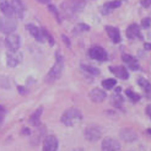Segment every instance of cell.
<instances>
[{
	"label": "cell",
	"mask_w": 151,
	"mask_h": 151,
	"mask_svg": "<svg viewBox=\"0 0 151 151\" xmlns=\"http://www.w3.org/2000/svg\"><path fill=\"white\" fill-rule=\"evenodd\" d=\"M22 62V53L19 50H9L6 54V63L10 68L17 66Z\"/></svg>",
	"instance_id": "cell-4"
},
{
	"label": "cell",
	"mask_w": 151,
	"mask_h": 151,
	"mask_svg": "<svg viewBox=\"0 0 151 151\" xmlns=\"http://www.w3.org/2000/svg\"><path fill=\"white\" fill-rule=\"evenodd\" d=\"M63 69H64V59H63V57L57 52L55 64L53 65V68L49 70L48 76H47V80H48V81H55L57 79H59L60 76H62Z\"/></svg>",
	"instance_id": "cell-2"
},
{
	"label": "cell",
	"mask_w": 151,
	"mask_h": 151,
	"mask_svg": "<svg viewBox=\"0 0 151 151\" xmlns=\"http://www.w3.org/2000/svg\"><path fill=\"white\" fill-rule=\"evenodd\" d=\"M147 134H150V135H151V129H147Z\"/></svg>",
	"instance_id": "cell-37"
},
{
	"label": "cell",
	"mask_w": 151,
	"mask_h": 151,
	"mask_svg": "<svg viewBox=\"0 0 151 151\" xmlns=\"http://www.w3.org/2000/svg\"><path fill=\"white\" fill-rule=\"evenodd\" d=\"M38 3H41V4H48L49 3V0H37Z\"/></svg>",
	"instance_id": "cell-32"
},
{
	"label": "cell",
	"mask_w": 151,
	"mask_h": 151,
	"mask_svg": "<svg viewBox=\"0 0 151 151\" xmlns=\"http://www.w3.org/2000/svg\"><path fill=\"white\" fill-rule=\"evenodd\" d=\"M22 133H24L25 135H29V130L27 129V128H25V129H24V130H22Z\"/></svg>",
	"instance_id": "cell-33"
},
{
	"label": "cell",
	"mask_w": 151,
	"mask_h": 151,
	"mask_svg": "<svg viewBox=\"0 0 151 151\" xmlns=\"http://www.w3.org/2000/svg\"><path fill=\"white\" fill-rule=\"evenodd\" d=\"M88 55L91 57L92 59H96V60H106L107 59V52H106L102 47L95 46L92 48H90Z\"/></svg>",
	"instance_id": "cell-8"
},
{
	"label": "cell",
	"mask_w": 151,
	"mask_h": 151,
	"mask_svg": "<svg viewBox=\"0 0 151 151\" xmlns=\"http://www.w3.org/2000/svg\"><path fill=\"white\" fill-rule=\"evenodd\" d=\"M106 97H107V93L101 88H93V90H91V92H90V99L95 103H100V102L104 101Z\"/></svg>",
	"instance_id": "cell-13"
},
{
	"label": "cell",
	"mask_w": 151,
	"mask_h": 151,
	"mask_svg": "<svg viewBox=\"0 0 151 151\" xmlns=\"http://www.w3.org/2000/svg\"><path fill=\"white\" fill-rule=\"evenodd\" d=\"M42 112H43V108H38L37 109L33 114H32V117L29 118V123H31L32 125H35V127H37V125H40L41 123H40V117H41V114H42Z\"/></svg>",
	"instance_id": "cell-21"
},
{
	"label": "cell",
	"mask_w": 151,
	"mask_h": 151,
	"mask_svg": "<svg viewBox=\"0 0 151 151\" xmlns=\"http://www.w3.org/2000/svg\"><path fill=\"white\" fill-rule=\"evenodd\" d=\"M125 93H127V96L129 97V99H130L133 102H138V101L140 100V95L137 93V92H134V91H132V90H129V88H128L127 91H125Z\"/></svg>",
	"instance_id": "cell-25"
},
{
	"label": "cell",
	"mask_w": 151,
	"mask_h": 151,
	"mask_svg": "<svg viewBox=\"0 0 151 151\" xmlns=\"http://www.w3.org/2000/svg\"><path fill=\"white\" fill-rule=\"evenodd\" d=\"M82 119V114L81 112L76 108H69L66 109L64 113L62 118H60V120H62V123L66 127H73L75 125V123L80 122V120Z\"/></svg>",
	"instance_id": "cell-1"
},
{
	"label": "cell",
	"mask_w": 151,
	"mask_h": 151,
	"mask_svg": "<svg viewBox=\"0 0 151 151\" xmlns=\"http://www.w3.org/2000/svg\"><path fill=\"white\" fill-rule=\"evenodd\" d=\"M138 84L144 88V91L146 92V95L147 96H151V84L149 81H146L145 79H142V78H140V79H138Z\"/></svg>",
	"instance_id": "cell-22"
},
{
	"label": "cell",
	"mask_w": 151,
	"mask_h": 151,
	"mask_svg": "<svg viewBox=\"0 0 151 151\" xmlns=\"http://www.w3.org/2000/svg\"><path fill=\"white\" fill-rule=\"evenodd\" d=\"M0 10H1V12L4 14V16H7V17H14L15 16L12 6L7 0H0Z\"/></svg>",
	"instance_id": "cell-15"
},
{
	"label": "cell",
	"mask_w": 151,
	"mask_h": 151,
	"mask_svg": "<svg viewBox=\"0 0 151 151\" xmlns=\"http://www.w3.org/2000/svg\"><path fill=\"white\" fill-rule=\"evenodd\" d=\"M123 102H124V100H123L122 95H119V92H116L114 95L112 96V103H113L114 107L120 108L122 107V104H123Z\"/></svg>",
	"instance_id": "cell-23"
},
{
	"label": "cell",
	"mask_w": 151,
	"mask_h": 151,
	"mask_svg": "<svg viewBox=\"0 0 151 151\" xmlns=\"http://www.w3.org/2000/svg\"><path fill=\"white\" fill-rule=\"evenodd\" d=\"M58 150V140L54 135H48L43 140V151H57Z\"/></svg>",
	"instance_id": "cell-9"
},
{
	"label": "cell",
	"mask_w": 151,
	"mask_h": 151,
	"mask_svg": "<svg viewBox=\"0 0 151 151\" xmlns=\"http://www.w3.org/2000/svg\"><path fill=\"white\" fill-rule=\"evenodd\" d=\"M88 26L87 25H85V24H80V25H78L76 27H75V29H74V32L75 33H78V32H82V31H88Z\"/></svg>",
	"instance_id": "cell-26"
},
{
	"label": "cell",
	"mask_w": 151,
	"mask_h": 151,
	"mask_svg": "<svg viewBox=\"0 0 151 151\" xmlns=\"http://www.w3.org/2000/svg\"><path fill=\"white\" fill-rule=\"evenodd\" d=\"M12 6V10H14V15L16 16L17 19H22L24 17V14H25V6L22 4L21 0H12L10 3Z\"/></svg>",
	"instance_id": "cell-12"
},
{
	"label": "cell",
	"mask_w": 151,
	"mask_h": 151,
	"mask_svg": "<svg viewBox=\"0 0 151 151\" xmlns=\"http://www.w3.org/2000/svg\"><path fill=\"white\" fill-rule=\"evenodd\" d=\"M19 91H20L21 93H24V92H25V88H24V87H19Z\"/></svg>",
	"instance_id": "cell-35"
},
{
	"label": "cell",
	"mask_w": 151,
	"mask_h": 151,
	"mask_svg": "<svg viewBox=\"0 0 151 151\" xmlns=\"http://www.w3.org/2000/svg\"><path fill=\"white\" fill-rule=\"evenodd\" d=\"M127 36H128V38H130V40H142L140 27L137 24H133L127 28Z\"/></svg>",
	"instance_id": "cell-11"
},
{
	"label": "cell",
	"mask_w": 151,
	"mask_h": 151,
	"mask_svg": "<svg viewBox=\"0 0 151 151\" xmlns=\"http://www.w3.org/2000/svg\"><path fill=\"white\" fill-rule=\"evenodd\" d=\"M17 25L14 17L3 16L0 17V32L4 35H11L16 31Z\"/></svg>",
	"instance_id": "cell-3"
},
{
	"label": "cell",
	"mask_w": 151,
	"mask_h": 151,
	"mask_svg": "<svg viewBox=\"0 0 151 151\" xmlns=\"http://www.w3.org/2000/svg\"><path fill=\"white\" fill-rule=\"evenodd\" d=\"M81 69L84 70L85 73L90 74V75H93V76H97V75L101 74L100 69H97V68H93V66H91V65H87V64H81Z\"/></svg>",
	"instance_id": "cell-20"
},
{
	"label": "cell",
	"mask_w": 151,
	"mask_h": 151,
	"mask_svg": "<svg viewBox=\"0 0 151 151\" xmlns=\"http://www.w3.org/2000/svg\"><path fill=\"white\" fill-rule=\"evenodd\" d=\"M141 5L144 7H149L151 5V0H141Z\"/></svg>",
	"instance_id": "cell-29"
},
{
	"label": "cell",
	"mask_w": 151,
	"mask_h": 151,
	"mask_svg": "<svg viewBox=\"0 0 151 151\" xmlns=\"http://www.w3.org/2000/svg\"><path fill=\"white\" fill-rule=\"evenodd\" d=\"M102 151H120V144L114 138H106L102 141Z\"/></svg>",
	"instance_id": "cell-7"
},
{
	"label": "cell",
	"mask_w": 151,
	"mask_h": 151,
	"mask_svg": "<svg viewBox=\"0 0 151 151\" xmlns=\"http://www.w3.org/2000/svg\"><path fill=\"white\" fill-rule=\"evenodd\" d=\"M146 113H147V114L150 116V118H151V104L146 107Z\"/></svg>",
	"instance_id": "cell-31"
},
{
	"label": "cell",
	"mask_w": 151,
	"mask_h": 151,
	"mask_svg": "<svg viewBox=\"0 0 151 151\" xmlns=\"http://www.w3.org/2000/svg\"><path fill=\"white\" fill-rule=\"evenodd\" d=\"M116 85H117V81L114 79H106L102 82V86L104 88H107V90H111L113 87H116Z\"/></svg>",
	"instance_id": "cell-24"
},
{
	"label": "cell",
	"mask_w": 151,
	"mask_h": 151,
	"mask_svg": "<svg viewBox=\"0 0 151 151\" xmlns=\"http://www.w3.org/2000/svg\"><path fill=\"white\" fill-rule=\"evenodd\" d=\"M5 46L9 50H19L20 46H21V38L20 36L11 33L5 38Z\"/></svg>",
	"instance_id": "cell-5"
},
{
	"label": "cell",
	"mask_w": 151,
	"mask_h": 151,
	"mask_svg": "<svg viewBox=\"0 0 151 151\" xmlns=\"http://www.w3.org/2000/svg\"><path fill=\"white\" fill-rule=\"evenodd\" d=\"M85 138L86 140L95 142L101 138V129L96 125H91V127H87L86 130H85Z\"/></svg>",
	"instance_id": "cell-6"
},
{
	"label": "cell",
	"mask_w": 151,
	"mask_h": 151,
	"mask_svg": "<svg viewBox=\"0 0 151 151\" xmlns=\"http://www.w3.org/2000/svg\"><path fill=\"white\" fill-rule=\"evenodd\" d=\"M73 151H84V149H81V147H78V149H74Z\"/></svg>",
	"instance_id": "cell-36"
},
{
	"label": "cell",
	"mask_w": 151,
	"mask_h": 151,
	"mask_svg": "<svg viewBox=\"0 0 151 151\" xmlns=\"http://www.w3.org/2000/svg\"><path fill=\"white\" fill-rule=\"evenodd\" d=\"M48 9H49L50 12L54 14V16H55L57 20L59 21V14H58V11H57V9H55V6H54V5H49V6H48Z\"/></svg>",
	"instance_id": "cell-28"
},
{
	"label": "cell",
	"mask_w": 151,
	"mask_h": 151,
	"mask_svg": "<svg viewBox=\"0 0 151 151\" xmlns=\"http://www.w3.org/2000/svg\"><path fill=\"white\" fill-rule=\"evenodd\" d=\"M4 108L3 107H0V125L3 124V120H4Z\"/></svg>",
	"instance_id": "cell-30"
},
{
	"label": "cell",
	"mask_w": 151,
	"mask_h": 151,
	"mask_svg": "<svg viewBox=\"0 0 151 151\" xmlns=\"http://www.w3.org/2000/svg\"><path fill=\"white\" fill-rule=\"evenodd\" d=\"M26 28L28 29V32L31 33V36L33 37V38H35L37 42L43 43L44 41H46V36H44L43 29H40L38 27H36V26H33V25H27Z\"/></svg>",
	"instance_id": "cell-10"
},
{
	"label": "cell",
	"mask_w": 151,
	"mask_h": 151,
	"mask_svg": "<svg viewBox=\"0 0 151 151\" xmlns=\"http://www.w3.org/2000/svg\"><path fill=\"white\" fill-rule=\"evenodd\" d=\"M109 70L116 75V76L123 79V80H127L128 78H129V73H128V70L125 69L124 66L119 65V66H113V68H109Z\"/></svg>",
	"instance_id": "cell-16"
},
{
	"label": "cell",
	"mask_w": 151,
	"mask_h": 151,
	"mask_svg": "<svg viewBox=\"0 0 151 151\" xmlns=\"http://www.w3.org/2000/svg\"><path fill=\"white\" fill-rule=\"evenodd\" d=\"M119 135H120V138L127 142H133L137 140V134H135V132L132 129H128V128H124V129L120 130Z\"/></svg>",
	"instance_id": "cell-14"
},
{
	"label": "cell",
	"mask_w": 151,
	"mask_h": 151,
	"mask_svg": "<svg viewBox=\"0 0 151 151\" xmlns=\"http://www.w3.org/2000/svg\"><path fill=\"white\" fill-rule=\"evenodd\" d=\"M150 25H151V20H150L149 17L142 19V21H141V26H142V27L147 28V27H150Z\"/></svg>",
	"instance_id": "cell-27"
},
{
	"label": "cell",
	"mask_w": 151,
	"mask_h": 151,
	"mask_svg": "<svg viewBox=\"0 0 151 151\" xmlns=\"http://www.w3.org/2000/svg\"><path fill=\"white\" fill-rule=\"evenodd\" d=\"M106 31H107L108 36L111 37V40L114 43H119L120 42V33H119L118 28L112 27V26H107V27H106Z\"/></svg>",
	"instance_id": "cell-17"
},
{
	"label": "cell",
	"mask_w": 151,
	"mask_h": 151,
	"mask_svg": "<svg viewBox=\"0 0 151 151\" xmlns=\"http://www.w3.org/2000/svg\"><path fill=\"white\" fill-rule=\"evenodd\" d=\"M120 6V0H113V1H108V3H106L102 7V14L103 15H107L109 14L112 10H114L117 9V7Z\"/></svg>",
	"instance_id": "cell-18"
},
{
	"label": "cell",
	"mask_w": 151,
	"mask_h": 151,
	"mask_svg": "<svg viewBox=\"0 0 151 151\" xmlns=\"http://www.w3.org/2000/svg\"><path fill=\"white\" fill-rule=\"evenodd\" d=\"M63 40L65 41V43H66V46H68V47H69V46H70V43H69V41H68V38H66V37H65V36H63Z\"/></svg>",
	"instance_id": "cell-34"
},
{
	"label": "cell",
	"mask_w": 151,
	"mask_h": 151,
	"mask_svg": "<svg viewBox=\"0 0 151 151\" xmlns=\"http://www.w3.org/2000/svg\"><path fill=\"white\" fill-rule=\"evenodd\" d=\"M123 62H124L125 64H128V66H129L130 69H133V70H138V69H139L138 60L135 59L134 57H132V55L124 54V55H123Z\"/></svg>",
	"instance_id": "cell-19"
}]
</instances>
